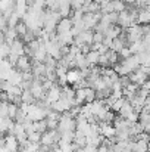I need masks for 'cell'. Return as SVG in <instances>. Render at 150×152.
Returning <instances> with one entry per match:
<instances>
[{
  "label": "cell",
  "mask_w": 150,
  "mask_h": 152,
  "mask_svg": "<svg viewBox=\"0 0 150 152\" xmlns=\"http://www.w3.org/2000/svg\"><path fill=\"white\" fill-rule=\"evenodd\" d=\"M124 48H128V46H127V43H125V42H124L121 37H118V39H113V43H112V49H110V50L119 53V52L122 50Z\"/></svg>",
  "instance_id": "17"
},
{
  "label": "cell",
  "mask_w": 150,
  "mask_h": 152,
  "mask_svg": "<svg viewBox=\"0 0 150 152\" xmlns=\"http://www.w3.org/2000/svg\"><path fill=\"white\" fill-rule=\"evenodd\" d=\"M21 102L22 103H27V105H31V103H36V99H34V96H33V93L30 90H22Z\"/></svg>",
  "instance_id": "20"
},
{
  "label": "cell",
  "mask_w": 150,
  "mask_h": 152,
  "mask_svg": "<svg viewBox=\"0 0 150 152\" xmlns=\"http://www.w3.org/2000/svg\"><path fill=\"white\" fill-rule=\"evenodd\" d=\"M133 111H134L133 105H131V103H130L128 101H125V103L122 105V108L119 109V112H118V114H119V117H121V118L127 120V118L131 115V112H133Z\"/></svg>",
  "instance_id": "12"
},
{
  "label": "cell",
  "mask_w": 150,
  "mask_h": 152,
  "mask_svg": "<svg viewBox=\"0 0 150 152\" xmlns=\"http://www.w3.org/2000/svg\"><path fill=\"white\" fill-rule=\"evenodd\" d=\"M15 30H16V33H18V37H24V36L27 34V31H28V27H27V24L21 19V21L16 24Z\"/></svg>",
  "instance_id": "22"
},
{
  "label": "cell",
  "mask_w": 150,
  "mask_h": 152,
  "mask_svg": "<svg viewBox=\"0 0 150 152\" xmlns=\"http://www.w3.org/2000/svg\"><path fill=\"white\" fill-rule=\"evenodd\" d=\"M124 3H128V4H136L137 0H124Z\"/></svg>",
  "instance_id": "45"
},
{
  "label": "cell",
  "mask_w": 150,
  "mask_h": 152,
  "mask_svg": "<svg viewBox=\"0 0 150 152\" xmlns=\"http://www.w3.org/2000/svg\"><path fill=\"white\" fill-rule=\"evenodd\" d=\"M99 66H100V68H109V66H110L109 58H107L106 55H100V58H99Z\"/></svg>",
  "instance_id": "32"
},
{
  "label": "cell",
  "mask_w": 150,
  "mask_h": 152,
  "mask_svg": "<svg viewBox=\"0 0 150 152\" xmlns=\"http://www.w3.org/2000/svg\"><path fill=\"white\" fill-rule=\"evenodd\" d=\"M80 53H81V49H80L78 46H75V45H71V46H69V53H68V55H69L72 59H75V56L80 55Z\"/></svg>",
  "instance_id": "33"
},
{
  "label": "cell",
  "mask_w": 150,
  "mask_h": 152,
  "mask_svg": "<svg viewBox=\"0 0 150 152\" xmlns=\"http://www.w3.org/2000/svg\"><path fill=\"white\" fill-rule=\"evenodd\" d=\"M118 55H119V59H127L131 56V50H130V48H124Z\"/></svg>",
  "instance_id": "36"
},
{
  "label": "cell",
  "mask_w": 150,
  "mask_h": 152,
  "mask_svg": "<svg viewBox=\"0 0 150 152\" xmlns=\"http://www.w3.org/2000/svg\"><path fill=\"white\" fill-rule=\"evenodd\" d=\"M33 127H34V132L41 133V134H43V133H46V132H49L46 120H41V121H36V123H33Z\"/></svg>",
  "instance_id": "16"
},
{
  "label": "cell",
  "mask_w": 150,
  "mask_h": 152,
  "mask_svg": "<svg viewBox=\"0 0 150 152\" xmlns=\"http://www.w3.org/2000/svg\"><path fill=\"white\" fill-rule=\"evenodd\" d=\"M41 86H43L44 92L47 93V92H49V90L51 89V87H53V86H56V83H54V81H50V80H47V78H46V80H44V81L41 83Z\"/></svg>",
  "instance_id": "35"
},
{
  "label": "cell",
  "mask_w": 150,
  "mask_h": 152,
  "mask_svg": "<svg viewBox=\"0 0 150 152\" xmlns=\"http://www.w3.org/2000/svg\"><path fill=\"white\" fill-rule=\"evenodd\" d=\"M99 58H100V55L96 50H90L87 55H86V59H87V62H88L90 68H91V66H97V65H99Z\"/></svg>",
  "instance_id": "14"
},
{
  "label": "cell",
  "mask_w": 150,
  "mask_h": 152,
  "mask_svg": "<svg viewBox=\"0 0 150 152\" xmlns=\"http://www.w3.org/2000/svg\"><path fill=\"white\" fill-rule=\"evenodd\" d=\"M40 140H41V133L34 132V133H30L28 134V142H31V143H40Z\"/></svg>",
  "instance_id": "29"
},
{
  "label": "cell",
  "mask_w": 150,
  "mask_h": 152,
  "mask_svg": "<svg viewBox=\"0 0 150 152\" xmlns=\"http://www.w3.org/2000/svg\"><path fill=\"white\" fill-rule=\"evenodd\" d=\"M141 89H146V90H149V92H150V80H147V81L141 86Z\"/></svg>",
  "instance_id": "44"
},
{
  "label": "cell",
  "mask_w": 150,
  "mask_h": 152,
  "mask_svg": "<svg viewBox=\"0 0 150 152\" xmlns=\"http://www.w3.org/2000/svg\"><path fill=\"white\" fill-rule=\"evenodd\" d=\"M80 49H81V53H83V55H87L88 52L91 50V46H90V45H83Z\"/></svg>",
  "instance_id": "42"
},
{
  "label": "cell",
  "mask_w": 150,
  "mask_h": 152,
  "mask_svg": "<svg viewBox=\"0 0 150 152\" xmlns=\"http://www.w3.org/2000/svg\"><path fill=\"white\" fill-rule=\"evenodd\" d=\"M22 81H34L33 72H22Z\"/></svg>",
  "instance_id": "40"
},
{
  "label": "cell",
  "mask_w": 150,
  "mask_h": 152,
  "mask_svg": "<svg viewBox=\"0 0 150 152\" xmlns=\"http://www.w3.org/2000/svg\"><path fill=\"white\" fill-rule=\"evenodd\" d=\"M18 111H19V106L18 105H15V103H7V118H10V120H15L16 118V114H18Z\"/></svg>",
  "instance_id": "21"
},
{
  "label": "cell",
  "mask_w": 150,
  "mask_h": 152,
  "mask_svg": "<svg viewBox=\"0 0 150 152\" xmlns=\"http://www.w3.org/2000/svg\"><path fill=\"white\" fill-rule=\"evenodd\" d=\"M84 6H86V0H71V7H72V10L83 9Z\"/></svg>",
  "instance_id": "30"
},
{
  "label": "cell",
  "mask_w": 150,
  "mask_h": 152,
  "mask_svg": "<svg viewBox=\"0 0 150 152\" xmlns=\"http://www.w3.org/2000/svg\"><path fill=\"white\" fill-rule=\"evenodd\" d=\"M54 72H56V77L57 78H62V77H65L66 75V72H68V68H65V66H56V69H54Z\"/></svg>",
  "instance_id": "34"
},
{
  "label": "cell",
  "mask_w": 150,
  "mask_h": 152,
  "mask_svg": "<svg viewBox=\"0 0 150 152\" xmlns=\"http://www.w3.org/2000/svg\"><path fill=\"white\" fill-rule=\"evenodd\" d=\"M121 34H122V28H121V27H118V25H110L109 30L106 31L104 37H109V39L113 40V39H118Z\"/></svg>",
  "instance_id": "13"
},
{
  "label": "cell",
  "mask_w": 150,
  "mask_h": 152,
  "mask_svg": "<svg viewBox=\"0 0 150 152\" xmlns=\"http://www.w3.org/2000/svg\"><path fill=\"white\" fill-rule=\"evenodd\" d=\"M96 90L93 87H87L86 89V103H93L96 101Z\"/></svg>",
  "instance_id": "23"
},
{
  "label": "cell",
  "mask_w": 150,
  "mask_h": 152,
  "mask_svg": "<svg viewBox=\"0 0 150 152\" xmlns=\"http://www.w3.org/2000/svg\"><path fill=\"white\" fill-rule=\"evenodd\" d=\"M44 6H46V0H34V4H33L34 9H43Z\"/></svg>",
  "instance_id": "38"
},
{
  "label": "cell",
  "mask_w": 150,
  "mask_h": 152,
  "mask_svg": "<svg viewBox=\"0 0 150 152\" xmlns=\"http://www.w3.org/2000/svg\"><path fill=\"white\" fill-rule=\"evenodd\" d=\"M147 152H150V145H149V149H147Z\"/></svg>",
  "instance_id": "48"
},
{
  "label": "cell",
  "mask_w": 150,
  "mask_h": 152,
  "mask_svg": "<svg viewBox=\"0 0 150 152\" xmlns=\"http://www.w3.org/2000/svg\"><path fill=\"white\" fill-rule=\"evenodd\" d=\"M115 117H116V115H115V112H113L112 109H109V111L104 114V117L101 118V121H103V123H106V124H112V123H113V120H115Z\"/></svg>",
  "instance_id": "28"
},
{
  "label": "cell",
  "mask_w": 150,
  "mask_h": 152,
  "mask_svg": "<svg viewBox=\"0 0 150 152\" xmlns=\"http://www.w3.org/2000/svg\"><path fill=\"white\" fill-rule=\"evenodd\" d=\"M4 152H18L19 151V143L13 134H6L4 136Z\"/></svg>",
  "instance_id": "6"
},
{
  "label": "cell",
  "mask_w": 150,
  "mask_h": 152,
  "mask_svg": "<svg viewBox=\"0 0 150 152\" xmlns=\"http://www.w3.org/2000/svg\"><path fill=\"white\" fill-rule=\"evenodd\" d=\"M21 21V18L18 16V13L16 12H13L9 18H7V28H15L16 27V24Z\"/></svg>",
  "instance_id": "24"
},
{
  "label": "cell",
  "mask_w": 150,
  "mask_h": 152,
  "mask_svg": "<svg viewBox=\"0 0 150 152\" xmlns=\"http://www.w3.org/2000/svg\"><path fill=\"white\" fill-rule=\"evenodd\" d=\"M3 34H4V43H7L9 46L18 39V33L15 28H6V31Z\"/></svg>",
  "instance_id": "11"
},
{
  "label": "cell",
  "mask_w": 150,
  "mask_h": 152,
  "mask_svg": "<svg viewBox=\"0 0 150 152\" xmlns=\"http://www.w3.org/2000/svg\"><path fill=\"white\" fill-rule=\"evenodd\" d=\"M6 95H7V96H21V95H22V89H21L19 86H10V87L7 89Z\"/></svg>",
  "instance_id": "27"
},
{
  "label": "cell",
  "mask_w": 150,
  "mask_h": 152,
  "mask_svg": "<svg viewBox=\"0 0 150 152\" xmlns=\"http://www.w3.org/2000/svg\"><path fill=\"white\" fill-rule=\"evenodd\" d=\"M138 25H146L150 24V12H147L146 9H138V19H137Z\"/></svg>",
  "instance_id": "15"
},
{
  "label": "cell",
  "mask_w": 150,
  "mask_h": 152,
  "mask_svg": "<svg viewBox=\"0 0 150 152\" xmlns=\"http://www.w3.org/2000/svg\"><path fill=\"white\" fill-rule=\"evenodd\" d=\"M93 34H94V31H91V30H86V31L80 33L77 37H74V45L78 48H81L83 45L91 46L93 45Z\"/></svg>",
  "instance_id": "1"
},
{
  "label": "cell",
  "mask_w": 150,
  "mask_h": 152,
  "mask_svg": "<svg viewBox=\"0 0 150 152\" xmlns=\"http://www.w3.org/2000/svg\"><path fill=\"white\" fill-rule=\"evenodd\" d=\"M149 142L146 140H136L134 143V148H133V152H147L149 149Z\"/></svg>",
  "instance_id": "18"
},
{
  "label": "cell",
  "mask_w": 150,
  "mask_h": 152,
  "mask_svg": "<svg viewBox=\"0 0 150 152\" xmlns=\"http://www.w3.org/2000/svg\"><path fill=\"white\" fill-rule=\"evenodd\" d=\"M119 83H121L122 89H125L131 81H130V77H128V75H121V77H119Z\"/></svg>",
  "instance_id": "37"
},
{
  "label": "cell",
  "mask_w": 150,
  "mask_h": 152,
  "mask_svg": "<svg viewBox=\"0 0 150 152\" xmlns=\"http://www.w3.org/2000/svg\"><path fill=\"white\" fill-rule=\"evenodd\" d=\"M72 21H71V18H62L60 21H59V24H57V27H56V33L57 34H63V33H69L71 31V28H72Z\"/></svg>",
  "instance_id": "7"
},
{
  "label": "cell",
  "mask_w": 150,
  "mask_h": 152,
  "mask_svg": "<svg viewBox=\"0 0 150 152\" xmlns=\"http://www.w3.org/2000/svg\"><path fill=\"white\" fill-rule=\"evenodd\" d=\"M83 77H81V71L78 69V68H74V69H68V72H66V81H68V84H75V83H78L80 80H81Z\"/></svg>",
  "instance_id": "10"
},
{
  "label": "cell",
  "mask_w": 150,
  "mask_h": 152,
  "mask_svg": "<svg viewBox=\"0 0 150 152\" xmlns=\"http://www.w3.org/2000/svg\"><path fill=\"white\" fill-rule=\"evenodd\" d=\"M71 12H72L71 3H62V4L59 6V13H60L62 18H69Z\"/></svg>",
  "instance_id": "19"
},
{
  "label": "cell",
  "mask_w": 150,
  "mask_h": 152,
  "mask_svg": "<svg viewBox=\"0 0 150 152\" xmlns=\"http://www.w3.org/2000/svg\"><path fill=\"white\" fill-rule=\"evenodd\" d=\"M121 64L130 71V74L133 72V71H136V69H138L140 68V59H138V55H131L130 58H127V59H122L121 61Z\"/></svg>",
  "instance_id": "5"
},
{
  "label": "cell",
  "mask_w": 150,
  "mask_h": 152,
  "mask_svg": "<svg viewBox=\"0 0 150 152\" xmlns=\"http://www.w3.org/2000/svg\"><path fill=\"white\" fill-rule=\"evenodd\" d=\"M124 103H125V98H119V99H116V101H115V103L112 105V108H110V109H112L113 112H119V109L122 108V105H124Z\"/></svg>",
  "instance_id": "31"
},
{
  "label": "cell",
  "mask_w": 150,
  "mask_h": 152,
  "mask_svg": "<svg viewBox=\"0 0 150 152\" xmlns=\"http://www.w3.org/2000/svg\"><path fill=\"white\" fill-rule=\"evenodd\" d=\"M30 92L33 93V96H34L36 101H44V99H46V95H47V93L44 92L43 86H41V81H37V80L33 81V86H31Z\"/></svg>",
  "instance_id": "4"
},
{
  "label": "cell",
  "mask_w": 150,
  "mask_h": 152,
  "mask_svg": "<svg viewBox=\"0 0 150 152\" xmlns=\"http://www.w3.org/2000/svg\"><path fill=\"white\" fill-rule=\"evenodd\" d=\"M138 59H140V65L143 66H150V53H138Z\"/></svg>",
  "instance_id": "26"
},
{
  "label": "cell",
  "mask_w": 150,
  "mask_h": 152,
  "mask_svg": "<svg viewBox=\"0 0 150 152\" xmlns=\"http://www.w3.org/2000/svg\"><path fill=\"white\" fill-rule=\"evenodd\" d=\"M31 66H33V59L28 58L27 55H22L18 58V62L15 65V68L21 72H31Z\"/></svg>",
  "instance_id": "2"
},
{
  "label": "cell",
  "mask_w": 150,
  "mask_h": 152,
  "mask_svg": "<svg viewBox=\"0 0 150 152\" xmlns=\"http://www.w3.org/2000/svg\"><path fill=\"white\" fill-rule=\"evenodd\" d=\"M10 53L16 55V56H22L25 55V43L22 40H19V37L10 45Z\"/></svg>",
  "instance_id": "8"
},
{
  "label": "cell",
  "mask_w": 150,
  "mask_h": 152,
  "mask_svg": "<svg viewBox=\"0 0 150 152\" xmlns=\"http://www.w3.org/2000/svg\"><path fill=\"white\" fill-rule=\"evenodd\" d=\"M101 43H103L107 49H112V43H113V40H112V39H109V37H104Z\"/></svg>",
  "instance_id": "41"
},
{
  "label": "cell",
  "mask_w": 150,
  "mask_h": 152,
  "mask_svg": "<svg viewBox=\"0 0 150 152\" xmlns=\"http://www.w3.org/2000/svg\"><path fill=\"white\" fill-rule=\"evenodd\" d=\"M0 152H4V151H0Z\"/></svg>",
  "instance_id": "49"
},
{
  "label": "cell",
  "mask_w": 150,
  "mask_h": 152,
  "mask_svg": "<svg viewBox=\"0 0 150 152\" xmlns=\"http://www.w3.org/2000/svg\"><path fill=\"white\" fill-rule=\"evenodd\" d=\"M103 39H104L103 34H100V33H96V31H94V34H93V43H101Z\"/></svg>",
  "instance_id": "39"
},
{
  "label": "cell",
  "mask_w": 150,
  "mask_h": 152,
  "mask_svg": "<svg viewBox=\"0 0 150 152\" xmlns=\"http://www.w3.org/2000/svg\"><path fill=\"white\" fill-rule=\"evenodd\" d=\"M1 16H3V12H1V10H0V19H1Z\"/></svg>",
  "instance_id": "47"
},
{
  "label": "cell",
  "mask_w": 150,
  "mask_h": 152,
  "mask_svg": "<svg viewBox=\"0 0 150 152\" xmlns=\"http://www.w3.org/2000/svg\"><path fill=\"white\" fill-rule=\"evenodd\" d=\"M122 152H133V151H130V149H124Z\"/></svg>",
  "instance_id": "46"
},
{
  "label": "cell",
  "mask_w": 150,
  "mask_h": 152,
  "mask_svg": "<svg viewBox=\"0 0 150 152\" xmlns=\"http://www.w3.org/2000/svg\"><path fill=\"white\" fill-rule=\"evenodd\" d=\"M60 92H62V87H59L57 84L53 86L49 92H47V95H46V101L49 102L50 105H51L53 102H57L60 99Z\"/></svg>",
  "instance_id": "9"
},
{
  "label": "cell",
  "mask_w": 150,
  "mask_h": 152,
  "mask_svg": "<svg viewBox=\"0 0 150 152\" xmlns=\"http://www.w3.org/2000/svg\"><path fill=\"white\" fill-rule=\"evenodd\" d=\"M127 9V4L124 3V0H113V10L116 13H121Z\"/></svg>",
  "instance_id": "25"
},
{
  "label": "cell",
  "mask_w": 150,
  "mask_h": 152,
  "mask_svg": "<svg viewBox=\"0 0 150 152\" xmlns=\"http://www.w3.org/2000/svg\"><path fill=\"white\" fill-rule=\"evenodd\" d=\"M143 132H144V133H147V134L150 136V123H149V124H144V126H143Z\"/></svg>",
  "instance_id": "43"
},
{
  "label": "cell",
  "mask_w": 150,
  "mask_h": 152,
  "mask_svg": "<svg viewBox=\"0 0 150 152\" xmlns=\"http://www.w3.org/2000/svg\"><path fill=\"white\" fill-rule=\"evenodd\" d=\"M128 77H130V81H131V83H134V84H137V86H140V87L149 80V75H147L146 72H143L140 68L136 69V71H133Z\"/></svg>",
  "instance_id": "3"
}]
</instances>
